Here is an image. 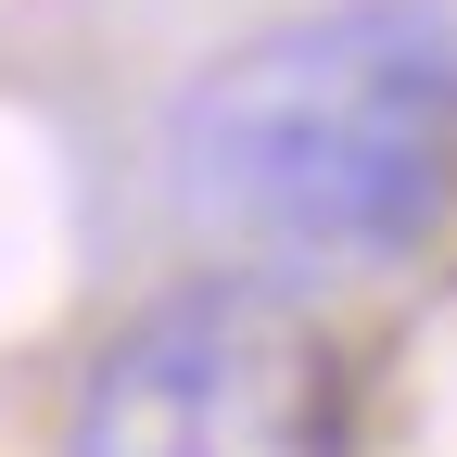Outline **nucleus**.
Segmentation results:
<instances>
[{"label":"nucleus","instance_id":"f03ea898","mask_svg":"<svg viewBox=\"0 0 457 457\" xmlns=\"http://www.w3.org/2000/svg\"><path fill=\"white\" fill-rule=\"evenodd\" d=\"M64 457H343V356L267 279H191L102 343Z\"/></svg>","mask_w":457,"mask_h":457},{"label":"nucleus","instance_id":"f257e3e1","mask_svg":"<svg viewBox=\"0 0 457 457\" xmlns=\"http://www.w3.org/2000/svg\"><path fill=\"white\" fill-rule=\"evenodd\" d=\"M179 204L279 267H381L457 191V13L330 0L242 38L165 128Z\"/></svg>","mask_w":457,"mask_h":457}]
</instances>
